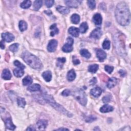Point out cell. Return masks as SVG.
Here are the masks:
<instances>
[{
  "mask_svg": "<svg viewBox=\"0 0 131 131\" xmlns=\"http://www.w3.org/2000/svg\"><path fill=\"white\" fill-rule=\"evenodd\" d=\"M115 17L117 22L121 26H127L129 24L131 20L130 11L126 3L121 2L117 5Z\"/></svg>",
  "mask_w": 131,
  "mask_h": 131,
  "instance_id": "cell-1",
  "label": "cell"
},
{
  "mask_svg": "<svg viewBox=\"0 0 131 131\" xmlns=\"http://www.w3.org/2000/svg\"><path fill=\"white\" fill-rule=\"evenodd\" d=\"M23 59L25 63L31 68L36 70H40L43 68V64L37 56L28 51H25L22 55Z\"/></svg>",
  "mask_w": 131,
  "mask_h": 131,
  "instance_id": "cell-2",
  "label": "cell"
},
{
  "mask_svg": "<svg viewBox=\"0 0 131 131\" xmlns=\"http://www.w3.org/2000/svg\"><path fill=\"white\" fill-rule=\"evenodd\" d=\"M43 97L45 100H46L47 102L50 103L51 106H52L53 107H54L55 109H56L57 111H60L61 113H63L69 117L71 116V114L69 112H68L67 110L65 109L63 107L59 105V104H58V103H57L56 101H55V100H54V99L53 98V97L51 96H50L48 94H44Z\"/></svg>",
  "mask_w": 131,
  "mask_h": 131,
  "instance_id": "cell-3",
  "label": "cell"
},
{
  "mask_svg": "<svg viewBox=\"0 0 131 131\" xmlns=\"http://www.w3.org/2000/svg\"><path fill=\"white\" fill-rule=\"evenodd\" d=\"M74 96L81 105L85 106L87 104V99L86 95V93L84 91L81 90H77L74 93Z\"/></svg>",
  "mask_w": 131,
  "mask_h": 131,
  "instance_id": "cell-4",
  "label": "cell"
},
{
  "mask_svg": "<svg viewBox=\"0 0 131 131\" xmlns=\"http://www.w3.org/2000/svg\"><path fill=\"white\" fill-rule=\"evenodd\" d=\"M57 41L56 39H51L49 41L47 46V50L49 52H53L56 50L57 47Z\"/></svg>",
  "mask_w": 131,
  "mask_h": 131,
  "instance_id": "cell-5",
  "label": "cell"
},
{
  "mask_svg": "<svg viewBox=\"0 0 131 131\" xmlns=\"http://www.w3.org/2000/svg\"><path fill=\"white\" fill-rule=\"evenodd\" d=\"M102 34V31L100 28H97L94 29L90 34V37L94 39H98L99 38Z\"/></svg>",
  "mask_w": 131,
  "mask_h": 131,
  "instance_id": "cell-6",
  "label": "cell"
},
{
  "mask_svg": "<svg viewBox=\"0 0 131 131\" xmlns=\"http://www.w3.org/2000/svg\"><path fill=\"white\" fill-rule=\"evenodd\" d=\"M2 37L3 38V40L5 41L6 42L10 43L12 41L14 40L15 39V37L12 34L8 32L6 33H3L2 34Z\"/></svg>",
  "mask_w": 131,
  "mask_h": 131,
  "instance_id": "cell-7",
  "label": "cell"
},
{
  "mask_svg": "<svg viewBox=\"0 0 131 131\" xmlns=\"http://www.w3.org/2000/svg\"><path fill=\"white\" fill-rule=\"evenodd\" d=\"M4 122L5 123L6 127L7 129L10 130H15L16 128V127L13 124L10 117H7L4 120Z\"/></svg>",
  "mask_w": 131,
  "mask_h": 131,
  "instance_id": "cell-8",
  "label": "cell"
},
{
  "mask_svg": "<svg viewBox=\"0 0 131 131\" xmlns=\"http://www.w3.org/2000/svg\"><path fill=\"white\" fill-rule=\"evenodd\" d=\"M96 56L100 62L103 61L107 57V54L101 49H98L96 51Z\"/></svg>",
  "mask_w": 131,
  "mask_h": 131,
  "instance_id": "cell-9",
  "label": "cell"
},
{
  "mask_svg": "<svg viewBox=\"0 0 131 131\" xmlns=\"http://www.w3.org/2000/svg\"><path fill=\"white\" fill-rule=\"evenodd\" d=\"M81 1H76V0H73V1H65V4L69 7L72 8H77L78 7V5L81 3Z\"/></svg>",
  "mask_w": 131,
  "mask_h": 131,
  "instance_id": "cell-10",
  "label": "cell"
},
{
  "mask_svg": "<svg viewBox=\"0 0 131 131\" xmlns=\"http://www.w3.org/2000/svg\"><path fill=\"white\" fill-rule=\"evenodd\" d=\"M102 93V90L99 87H95L92 89L91 91L90 94L93 97H98L101 95Z\"/></svg>",
  "mask_w": 131,
  "mask_h": 131,
  "instance_id": "cell-11",
  "label": "cell"
},
{
  "mask_svg": "<svg viewBox=\"0 0 131 131\" xmlns=\"http://www.w3.org/2000/svg\"><path fill=\"white\" fill-rule=\"evenodd\" d=\"M37 125L40 130H44L48 126V121L46 120H39L37 123Z\"/></svg>",
  "mask_w": 131,
  "mask_h": 131,
  "instance_id": "cell-12",
  "label": "cell"
},
{
  "mask_svg": "<svg viewBox=\"0 0 131 131\" xmlns=\"http://www.w3.org/2000/svg\"><path fill=\"white\" fill-rule=\"evenodd\" d=\"M93 20L96 25H100L102 20V17L99 13H96L93 18Z\"/></svg>",
  "mask_w": 131,
  "mask_h": 131,
  "instance_id": "cell-13",
  "label": "cell"
},
{
  "mask_svg": "<svg viewBox=\"0 0 131 131\" xmlns=\"http://www.w3.org/2000/svg\"><path fill=\"white\" fill-rule=\"evenodd\" d=\"M69 32L72 35L73 37H77L79 36V30L74 27H71L69 29Z\"/></svg>",
  "mask_w": 131,
  "mask_h": 131,
  "instance_id": "cell-14",
  "label": "cell"
},
{
  "mask_svg": "<svg viewBox=\"0 0 131 131\" xmlns=\"http://www.w3.org/2000/svg\"><path fill=\"white\" fill-rule=\"evenodd\" d=\"M114 108L112 106L109 105H105L100 109V111L101 113H108L112 112Z\"/></svg>",
  "mask_w": 131,
  "mask_h": 131,
  "instance_id": "cell-15",
  "label": "cell"
},
{
  "mask_svg": "<svg viewBox=\"0 0 131 131\" xmlns=\"http://www.w3.org/2000/svg\"><path fill=\"white\" fill-rule=\"evenodd\" d=\"M56 9L59 13L63 15H67L70 12V9L64 6H58L56 7Z\"/></svg>",
  "mask_w": 131,
  "mask_h": 131,
  "instance_id": "cell-16",
  "label": "cell"
},
{
  "mask_svg": "<svg viewBox=\"0 0 131 131\" xmlns=\"http://www.w3.org/2000/svg\"><path fill=\"white\" fill-rule=\"evenodd\" d=\"M2 77L4 79L9 80L11 78V74L8 69H4L2 74Z\"/></svg>",
  "mask_w": 131,
  "mask_h": 131,
  "instance_id": "cell-17",
  "label": "cell"
},
{
  "mask_svg": "<svg viewBox=\"0 0 131 131\" xmlns=\"http://www.w3.org/2000/svg\"><path fill=\"white\" fill-rule=\"evenodd\" d=\"M117 79L115 77H112L109 79L107 83V87L109 89H111L115 87L117 84Z\"/></svg>",
  "mask_w": 131,
  "mask_h": 131,
  "instance_id": "cell-18",
  "label": "cell"
},
{
  "mask_svg": "<svg viewBox=\"0 0 131 131\" xmlns=\"http://www.w3.org/2000/svg\"><path fill=\"white\" fill-rule=\"evenodd\" d=\"M13 74L15 75V76L17 77H20L23 76L24 74V69L22 68H18L17 69H15L13 70Z\"/></svg>",
  "mask_w": 131,
  "mask_h": 131,
  "instance_id": "cell-19",
  "label": "cell"
},
{
  "mask_svg": "<svg viewBox=\"0 0 131 131\" xmlns=\"http://www.w3.org/2000/svg\"><path fill=\"white\" fill-rule=\"evenodd\" d=\"M42 76L47 82H49L52 79V73L50 71H46L43 73Z\"/></svg>",
  "mask_w": 131,
  "mask_h": 131,
  "instance_id": "cell-20",
  "label": "cell"
},
{
  "mask_svg": "<svg viewBox=\"0 0 131 131\" xmlns=\"http://www.w3.org/2000/svg\"><path fill=\"white\" fill-rule=\"evenodd\" d=\"M73 44H71L70 43H67L65 44L64 46L62 48V50H63L65 52H70L73 50Z\"/></svg>",
  "mask_w": 131,
  "mask_h": 131,
  "instance_id": "cell-21",
  "label": "cell"
},
{
  "mask_svg": "<svg viewBox=\"0 0 131 131\" xmlns=\"http://www.w3.org/2000/svg\"><path fill=\"white\" fill-rule=\"evenodd\" d=\"M67 79L69 81H72L74 80L76 77V73L73 69L70 70L68 72L67 74Z\"/></svg>",
  "mask_w": 131,
  "mask_h": 131,
  "instance_id": "cell-22",
  "label": "cell"
},
{
  "mask_svg": "<svg viewBox=\"0 0 131 131\" xmlns=\"http://www.w3.org/2000/svg\"><path fill=\"white\" fill-rule=\"evenodd\" d=\"M27 90L28 91L31 92H34V91H39L40 90V86L38 84H33L30 86H29Z\"/></svg>",
  "mask_w": 131,
  "mask_h": 131,
  "instance_id": "cell-23",
  "label": "cell"
},
{
  "mask_svg": "<svg viewBox=\"0 0 131 131\" xmlns=\"http://www.w3.org/2000/svg\"><path fill=\"white\" fill-rule=\"evenodd\" d=\"M32 78L30 76H27L23 79V84L24 86H29L32 83Z\"/></svg>",
  "mask_w": 131,
  "mask_h": 131,
  "instance_id": "cell-24",
  "label": "cell"
},
{
  "mask_svg": "<svg viewBox=\"0 0 131 131\" xmlns=\"http://www.w3.org/2000/svg\"><path fill=\"white\" fill-rule=\"evenodd\" d=\"M50 29L51 30V33H50V34L51 36L52 37H53L56 34H58V28H57L56 27V24H53L51 27Z\"/></svg>",
  "mask_w": 131,
  "mask_h": 131,
  "instance_id": "cell-25",
  "label": "cell"
},
{
  "mask_svg": "<svg viewBox=\"0 0 131 131\" xmlns=\"http://www.w3.org/2000/svg\"><path fill=\"white\" fill-rule=\"evenodd\" d=\"M71 22L75 24H77L80 21V17L77 14H73L71 18Z\"/></svg>",
  "mask_w": 131,
  "mask_h": 131,
  "instance_id": "cell-26",
  "label": "cell"
},
{
  "mask_svg": "<svg viewBox=\"0 0 131 131\" xmlns=\"http://www.w3.org/2000/svg\"><path fill=\"white\" fill-rule=\"evenodd\" d=\"M88 29V25L86 22L82 23L79 27V31L82 33H85Z\"/></svg>",
  "mask_w": 131,
  "mask_h": 131,
  "instance_id": "cell-27",
  "label": "cell"
},
{
  "mask_svg": "<svg viewBox=\"0 0 131 131\" xmlns=\"http://www.w3.org/2000/svg\"><path fill=\"white\" fill-rule=\"evenodd\" d=\"M99 68V66L97 64H94L89 66L88 67V71L91 73H95L97 72Z\"/></svg>",
  "mask_w": 131,
  "mask_h": 131,
  "instance_id": "cell-28",
  "label": "cell"
},
{
  "mask_svg": "<svg viewBox=\"0 0 131 131\" xmlns=\"http://www.w3.org/2000/svg\"><path fill=\"white\" fill-rule=\"evenodd\" d=\"M19 28L20 31H24L27 28V24L24 20H20L19 22Z\"/></svg>",
  "mask_w": 131,
  "mask_h": 131,
  "instance_id": "cell-29",
  "label": "cell"
},
{
  "mask_svg": "<svg viewBox=\"0 0 131 131\" xmlns=\"http://www.w3.org/2000/svg\"><path fill=\"white\" fill-rule=\"evenodd\" d=\"M80 53L81 56L87 58H89L91 56V53L88 51V50L85 49H83L81 50L80 51Z\"/></svg>",
  "mask_w": 131,
  "mask_h": 131,
  "instance_id": "cell-30",
  "label": "cell"
},
{
  "mask_svg": "<svg viewBox=\"0 0 131 131\" xmlns=\"http://www.w3.org/2000/svg\"><path fill=\"white\" fill-rule=\"evenodd\" d=\"M31 5L30 1H24L20 5V7L23 9H28Z\"/></svg>",
  "mask_w": 131,
  "mask_h": 131,
  "instance_id": "cell-31",
  "label": "cell"
},
{
  "mask_svg": "<svg viewBox=\"0 0 131 131\" xmlns=\"http://www.w3.org/2000/svg\"><path fill=\"white\" fill-rule=\"evenodd\" d=\"M42 1H36L33 4V8L35 10H38L42 6Z\"/></svg>",
  "mask_w": 131,
  "mask_h": 131,
  "instance_id": "cell-32",
  "label": "cell"
},
{
  "mask_svg": "<svg viewBox=\"0 0 131 131\" xmlns=\"http://www.w3.org/2000/svg\"><path fill=\"white\" fill-rule=\"evenodd\" d=\"M17 102H18V106L20 107H22V108H24L26 104L25 99L23 98H22V97H19L18 98Z\"/></svg>",
  "mask_w": 131,
  "mask_h": 131,
  "instance_id": "cell-33",
  "label": "cell"
},
{
  "mask_svg": "<svg viewBox=\"0 0 131 131\" xmlns=\"http://www.w3.org/2000/svg\"><path fill=\"white\" fill-rule=\"evenodd\" d=\"M19 45L18 43H15V44H13L12 45H11L10 47H9V50L13 52H15L16 51H18V48H19Z\"/></svg>",
  "mask_w": 131,
  "mask_h": 131,
  "instance_id": "cell-34",
  "label": "cell"
},
{
  "mask_svg": "<svg viewBox=\"0 0 131 131\" xmlns=\"http://www.w3.org/2000/svg\"><path fill=\"white\" fill-rule=\"evenodd\" d=\"M110 44L111 43H110V41L108 39H106L102 44V47L104 49L109 50L110 48Z\"/></svg>",
  "mask_w": 131,
  "mask_h": 131,
  "instance_id": "cell-35",
  "label": "cell"
},
{
  "mask_svg": "<svg viewBox=\"0 0 131 131\" xmlns=\"http://www.w3.org/2000/svg\"><path fill=\"white\" fill-rule=\"evenodd\" d=\"M88 5L89 8L92 10H93L96 7V2L94 0H90L88 1Z\"/></svg>",
  "mask_w": 131,
  "mask_h": 131,
  "instance_id": "cell-36",
  "label": "cell"
},
{
  "mask_svg": "<svg viewBox=\"0 0 131 131\" xmlns=\"http://www.w3.org/2000/svg\"><path fill=\"white\" fill-rule=\"evenodd\" d=\"M14 65L18 67V68H22V69H24L25 68V66L23 64H22L21 63H20L19 60H15L14 61Z\"/></svg>",
  "mask_w": 131,
  "mask_h": 131,
  "instance_id": "cell-37",
  "label": "cell"
},
{
  "mask_svg": "<svg viewBox=\"0 0 131 131\" xmlns=\"http://www.w3.org/2000/svg\"><path fill=\"white\" fill-rule=\"evenodd\" d=\"M105 70L109 74H111L113 70H114V67L112 66H108V65H106L105 67Z\"/></svg>",
  "mask_w": 131,
  "mask_h": 131,
  "instance_id": "cell-38",
  "label": "cell"
},
{
  "mask_svg": "<svg viewBox=\"0 0 131 131\" xmlns=\"http://www.w3.org/2000/svg\"><path fill=\"white\" fill-rule=\"evenodd\" d=\"M66 58L65 57H62V58H58L57 59V62H58V66H61L62 64L65 63L66 62Z\"/></svg>",
  "mask_w": 131,
  "mask_h": 131,
  "instance_id": "cell-39",
  "label": "cell"
},
{
  "mask_svg": "<svg viewBox=\"0 0 131 131\" xmlns=\"http://www.w3.org/2000/svg\"><path fill=\"white\" fill-rule=\"evenodd\" d=\"M54 3V1H49V0H47V1H45L46 5L48 8L51 7L53 5Z\"/></svg>",
  "mask_w": 131,
  "mask_h": 131,
  "instance_id": "cell-40",
  "label": "cell"
},
{
  "mask_svg": "<svg viewBox=\"0 0 131 131\" xmlns=\"http://www.w3.org/2000/svg\"><path fill=\"white\" fill-rule=\"evenodd\" d=\"M71 94V91L68 89L65 90L61 93V95L64 96H68Z\"/></svg>",
  "mask_w": 131,
  "mask_h": 131,
  "instance_id": "cell-41",
  "label": "cell"
},
{
  "mask_svg": "<svg viewBox=\"0 0 131 131\" xmlns=\"http://www.w3.org/2000/svg\"><path fill=\"white\" fill-rule=\"evenodd\" d=\"M111 100V97L110 96H106L102 98V101L104 103H108Z\"/></svg>",
  "mask_w": 131,
  "mask_h": 131,
  "instance_id": "cell-42",
  "label": "cell"
},
{
  "mask_svg": "<svg viewBox=\"0 0 131 131\" xmlns=\"http://www.w3.org/2000/svg\"><path fill=\"white\" fill-rule=\"evenodd\" d=\"M67 42L69 43H70L71 44H73L74 40H73V39L72 38H71L70 37H69L67 39Z\"/></svg>",
  "mask_w": 131,
  "mask_h": 131,
  "instance_id": "cell-43",
  "label": "cell"
},
{
  "mask_svg": "<svg viewBox=\"0 0 131 131\" xmlns=\"http://www.w3.org/2000/svg\"><path fill=\"white\" fill-rule=\"evenodd\" d=\"M96 82H97V79H96V77H93V78L90 81V84L91 85H94Z\"/></svg>",
  "mask_w": 131,
  "mask_h": 131,
  "instance_id": "cell-44",
  "label": "cell"
},
{
  "mask_svg": "<svg viewBox=\"0 0 131 131\" xmlns=\"http://www.w3.org/2000/svg\"><path fill=\"white\" fill-rule=\"evenodd\" d=\"M36 129L33 127V126H30V127H29L28 128L26 129V131H36Z\"/></svg>",
  "mask_w": 131,
  "mask_h": 131,
  "instance_id": "cell-45",
  "label": "cell"
},
{
  "mask_svg": "<svg viewBox=\"0 0 131 131\" xmlns=\"http://www.w3.org/2000/svg\"><path fill=\"white\" fill-rule=\"evenodd\" d=\"M73 64L75 65H78V64H80V61L78 59H75L73 60Z\"/></svg>",
  "mask_w": 131,
  "mask_h": 131,
  "instance_id": "cell-46",
  "label": "cell"
},
{
  "mask_svg": "<svg viewBox=\"0 0 131 131\" xmlns=\"http://www.w3.org/2000/svg\"><path fill=\"white\" fill-rule=\"evenodd\" d=\"M119 73H120V74L121 76H125V75H126V72L125 71H124L123 70H120L119 71Z\"/></svg>",
  "mask_w": 131,
  "mask_h": 131,
  "instance_id": "cell-47",
  "label": "cell"
},
{
  "mask_svg": "<svg viewBox=\"0 0 131 131\" xmlns=\"http://www.w3.org/2000/svg\"><path fill=\"white\" fill-rule=\"evenodd\" d=\"M1 48L2 49H4L5 48V45L4 43L3 42V40H1Z\"/></svg>",
  "mask_w": 131,
  "mask_h": 131,
  "instance_id": "cell-48",
  "label": "cell"
},
{
  "mask_svg": "<svg viewBox=\"0 0 131 131\" xmlns=\"http://www.w3.org/2000/svg\"><path fill=\"white\" fill-rule=\"evenodd\" d=\"M56 130V131H66V130L69 131L68 129H65V128H60V129H57V130Z\"/></svg>",
  "mask_w": 131,
  "mask_h": 131,
  "instance_id": "cell-49",
  "label": "cell"
}]
</instances>
